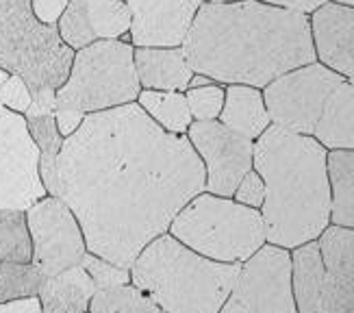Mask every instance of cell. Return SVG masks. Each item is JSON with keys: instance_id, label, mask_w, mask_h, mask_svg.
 I'll list each match as a JSON object with an SVG mask.
<instances>
[{"instance_id": "6da1fadb", "label": "cell", "mask_w": 354, "mask_h": 313, "mask_svg": "<svg viewBox=\"0 0 354 313\" xmlns=\"http://www.w3.org/2000/svg\"><path fill=\"white\" fill-rule=\"evenodd\" d=\"M61 200L85 235L87 253L131 270L205 192V163L187 135L161 129L140 105L87 114L59 152Z\"/></svg>"}, {"instance_id": "3957f363", "label": "cell", "mask_w": 354, "mask_h": 313, "mask_svg": "<svg viewBox=\"0 0 354 313\" xmlns=\"http://www.w3.org/2000/svg\"><path fill=\"white\" fill-rule=\"evenodd\" d=\"M328 150L311 135L268 127L254 144L252 168L266 183L261 207L266 240L281 248L315 242L330 224Z\"/></svg>"}, {"instance_id": "e575fe53", "label": "cell", "mask_w": 354, "mask_h": 313, "mask_svg": "<svg viewBox=\"0 0 354 313\" xmlns=\"http://www.w3.org/2000/svg\"><path fill=\"white\" fill-rule=\"evenodd\" d=\"M70 0H30L35 18L44 24H57L59 18L68 9Z\"/></svg>"}, {"instance_id": "7bdbcfd3", "label": "cell", "mask_w": 354, "mask_h": 313, "mask_svg": "<svg viewBox=\"0 0 354 313\" xmlns=\"http://www.w3.org/2000/svg\"><path fill=\"white\" fill-rule=\"evenodd\" d=\"M317 313H326V311H317Z\"/></svg>"}, {"instance_id": "ba28073f", "label": "cell", "mask_w": 354, "mask_h": 313, "mask_svg": "<svg viewBox=\"0 0 354 313\" xmlns=\"http://www.w3.org/2000/svg\"><path fill=\"white\" fill-rule=\"evenodd\" d=\"M344 78L317 61L279 76L263 89L270 122L285 131L313 137L328 96Z\"/></svg>"}, {"instance_id": "52a82bcc", "label": "cell", "mask_w": 354, "mask_h": 313, "mask_svg": "<svg viewBox=\"0 0 354 313\" xmlns=\"http://www.w3.org/2000/svg\"><path fill=\"white\" fill-rule=\"evenodd\" d=\"M142 91L133 44L98 39L74 53L68 81L57 89V109L96 114L131 105Z\"/></svg>"}, {"instance_id": "5bb4252c", "label": "cell", "mask_w": 354, "mask_h": 313, "mask_svg": "<svg viewBox=\"0 0 354 313\" xmlns=\"http://www.w3.org/2000/svg\"><path fill=\"white\" fill-rule=\"evenodd\" d=\"M311 35L315 55L322 66L342 74L354 76V9L337 3L322 5L313 11Z\"/></svg>"}, {"instance_id": "ab89813d", "label": "cell", "mask_w": 354, "mask_h": 313, "mask_svg": "<svg viewBox=\"0 0 354 313\" xmlns=\"http://www.w3.org/2000/svg\"><path fill=\"white\" fill-rule=\"evenodd\" d=\"M330 3H337V5H346V7H352V9H354V0H330Z\"/></svg>"}, {"instance_id": "f1b7e54d", "label": "cell", "mask_w": 354, "mask_h": 313, "mask_svg": "<svg viewBox=\"0 0 354 313\" xmlns=\"http://www.w3.org/2000/svg\"><path fill=\"white\" fill-rule=\"evenodd\" d=\"M81 265L87 270V274L91 276L96 285V292L98 289H111V287H118V285H129L131 283V270L127 268H120V265L106 261L98 255H91L87 253L81 261Z\"/></svg>"}, {"instance_id": "d6986e66", "label": "cell", "mask_w": 354, "mask_h": 313, "mask_svg": "<svg viewBox=\"0 0 354 313\" xmlns=\"http://www.w3.org/2000/svg\"><path fill=\"white\" fill-rule=\"evenodd\" d=\"M220 122L248 139H259L270 127L263 93L250 85H228Z\"/></svg>"}, {"instance_id": "1f68e13d", "label": "cell", "mask_w": 354, "mask_h": 313, "mask_svg": "<svg viewBox=\"0 0 354 313\" xmlns=\"http://www.w3.org/2000/svg\"><path fill=\"white\" fill-rule=\"evenodd\" d=\"M30 100H33L30 98V89L20 76L9 74L7 81L0 85V102L7 109H11V111L24 116L30 107Z\"/></svg>"}, {"instance_id": "d590c367", "label": "cell", "mask_w": 354, "mask_h": 313, "mask_svg": "<svg viewBox=\"0 0 354 313\" xmlns=\"http://www.w3.org/2000/svg\"><path fill=\"white\" fill-rule=\"evenodd\" d=\"M55 120H57V129L59 133L66 137L74 135L76 131H79V127L83 124L85 120V114L81 111H72V109H57L55 111Z\"/></svg>"}, {"instance_id": "277c9868", "label": "cell", "mask_w": 354, "mask_h": 313, "mask_svg": "<svg viewBox=\"0 0 354 313\" xmlns=\"http://www.w3.org/2000/svg\"><path fill=\"white\" fill-rule=\"evenodd\" d=\"M241 263L213 261L170 233L152 240L131 268V283L165 313H220Z\"/></svg>"}, {"instance_id": "9c48e42d", "label": "cell", "mask_w": 354, "mask_h": 313, "mask_svg": "<svg viewBox=\"0 0 354 313\" xmlns=\"http://www.w3.org/2000/svg\"><path fill=\"white\" fill-rule=\"evenodd\" d=\"M220 313H298L289 250L270 244L243 261Z\"/></svg>"}, {"instance_id": "b9f144b4", "label": "cell", "mask_w": 354, "mask_h": 313, "mask_svg": "<svg viewBox=\"0 0 354 313\" xmlns=\"http://www.w3.org/2000/svg\"><path fill=\"white\" fill-rule=\"evenodd\" d=\"M7 78H9V72H5L3 68H0V85H3V83L7 81Z\"/></svg>"}, {"instance_id": "83f0119b", "label": "cell", "mask_w": 354, "mask_h": 313, "mask_svg": "<svg viewBox=\"0 0 354 313\" xmlns=\"http://www.w3.org/2000/svg\"><path fill=\"white\" fill-rule=\"evenodd\" d=\"M189 105L192 118L196 122H205V120H218L224 107L226 98V89L220 85H205V87H189L185 93Z\"/></svg>"}, {"instance_id": "484cf974", "label": "cell", "mask_w": 354, "mask_h": 313, "mask_svg": "<svg viewBox=\"0 0 354 313\" xmlns=\"http://www.w3.org/2000/svg\"><path fill=\"white\" fill-rule=\"evenodd\" d=\"M44 274L33 263L0 261V303L37 296Z\"/></svg>"}, {"instance_id": "d4e9b609", "label": "cell", "mask_w": 354, "mask_h": 313, "mask_svg": "<svg viewBox=\"0 0 354 313\" xmlns=\"http://www.w3.org/2000/svg\"><path fill=\"white\" fill-rule=\"evenodd\" d=\"M96 39H120L131 33V11L124 0H85Z\"/></svg>"}, {"instance_id": "8d00e7d4", "label": "cell", "mask_w": 354, "mask_h": 313, "mask_svg": "<svg viewBox=\"0 0 354 313\" xmlns=\"http://www.w3.org/2000/svg\"><path fill=\"white\" fill-rule=\"evenodd\" d=\"M259 3H266V5H272V7H281V9H289V11L309 15V13L317 11L322 5L330 3V0H259Z\"/></svg>"}, {"instance_id": "9a60e30c", "label": "cell", "mask_w": 354, "mask_h": 313, "mask_svg": "<svg viewBox=\"0 0 354 313\" xmlns=\"http://www.w3.org/2000/svg\"><path fill=\"white\" fill-rule=\"evenodd\" d=\"M135 70L142 87L159 91L189 89L194 76L183 46L178 48H135Z\"/></svg>"}, {"instance_id": "cb8c5ba5", "label": "cell", "mask_w": 354, "mask_h": 313, "mask_svg": "<svg viewBox=\"0 0 354 313\" xmlns=\"http://www.w3.org/2000/svg\"><path fill=\"white\" fill-rule=\"evenodd\" d=\"M33 244L26 222V211L0 209V261L30 263Z\"/></svg>"}, {"instance_id": "8992f818", "label": "cell", "mask_w": 354, "mask_h": 313, "mask_svg": "<svg viewBox=\"0 0 354 313\" xmlns=\"http://www.w3.org/2000/svg\"><path fill=\"white\" fill-rule=\"evenodd\" d=\"M74 51L57 24L35 18L30 0H0V68L20 76L30 91H57L68 81Z\"/></svg>"}, {"instance_id": "f6af8a7d", "label": "cell", "mask_w": 354, "mask_h": 313, "mask_svg": "<svg viewBox=\"0 0 354 313\" xmlns=\"http://www.w3.org/2000/svg\"><path fill=\"white\" fill-rule=\"evenodd\" d=\"M87 313H89V311H87Z\"/></svg>"}, {"instance_id": "ee69618b", "label": "cell", "mask_w": 354, "mask_h": 313, "mask_svg": "<svg viewBox=\"0 0 354 313\" xmlns=\"http://www.w3.org/2000/svg\"><path fill=\"white\" fill-rule=\"evenodd\" d=\"M348 313H354V309H352V311H348Z\"/></svg>"}, {"instance_id": "5b68a950", "label": "cell", "mask_w": 354, "mask_h": 313, "mask_svg": "<svg viewBox=\"0 0 354 313\" xmlns=\"http://www.w3.org/2000/svg\"><path fill=\"white\" fill-rule=\"evenodd\" d=\"M170 235L198 255L222 263L248 261L268 242L259 209L209 192L198 194L180 209Z\"/></svg>"}, {"instance_id": "4dcf8cb0", "label": "cell", "mask_w": 354, "mask_h": 313, "mask_svg": "<svg viewBox=\"0 0 354 313\" xmlns=\"http://www.w3.org/2000/svg\"><path fill=\"white\" fill-rule=\"evenodd\" d=\"M354 309V289L330 270L326 272L324 287H322L319 311L326 313H348Z\"/></svg>"}, {"instance_id": "d6a6232c", "label": "cell", "mask_w": 354, "mask_h": 313, "mask_svg": "<svg viewBox=\"0 0 354 313\" xmlns=\"http://www.w3.org/2000/svg\"><path fill=\"white\" fill-rule=\"evenodd\" d=\"M235 200L239 205L252 207V209H261L266 200V183L261 179L254 170H250L248 175L241 179V183L235 190Z\"/></svg>"}, {"instance_id": "30bf717a", "label": "cell", "mask_w": 354, "mask_h": 313, "mask_svg": "<svg viewBox=\"0 0 354 313\" xmlns=\"http://www.w3.org/2000/svg\"><path fill=\"white\" fill-rule=\"evenodd\" d=\"M48 196L39 177V148L26 118L0 102V209L26 211Z\"/></svg>"}, {"instance_id": "e0dca14e", "label": "cell", "mask_w": 354, "mask_h": 313, "mask_svg": "<svg viewBox=\"0 0 354 313\" xmlns=\"http://www.w3.org/2000/svg\"><path fill=\"white\" fill-rule=\"evenodd\" d=\"M96 285L83 265L44 278L39 287L41 313H87Z\"/></svg>"}, {"instance_id": "4316f807", "label": "cell", "mask_w": 354, "mask_h": 313, "mask_svg": "<svg viewBox=\"0 0 354 313\" xmlns=\"http://www.w3.org/2000/svg\"><path fill=\"white\" fill-rule=\"evenodd\" d=\"M57 28H59L61 39H64L74 53L81 48H87L89 44L98 42L94 30H91L89 18H87L85 0H70L68 9L64 11V15H61L57 22Z\"/></svg>"}, {"instance_id": "ac0fdd59", "label": "cell", "mask_w": 354, "mask_h": 313, "mask_svg": "<svg viewBox=\"0 0 354 313\" xmlns=\"http://www.w3.org/2000/svg\"><path fill=\"white\" fill-rule=\"evenodd\" d=\"M326 263L319 242H306L291 253V289L298 313H317L322 287L326 278Z\"/></svg>"}, {"instance_id": "4fadbf2b", "label": "cell", "mask_w": 354, "mask_h": 313, "mask_svg": "<svg viewBox=\"0 0 354 313\" xmlns=\"http://www.w3.org/2000/svg\"><path fill=\"white\" fill-rule=\"evenodd\" d=\"M131 44L137 48H178L203 0H127Z\"/></svg>"}, {"instance_id": "74e56055", "label": "cell", "mask_w": 354, "mask_h": 313, "mask_svg": "<svg viewBox=\"0 0 354 313\" xmlns=\"http://www.w3.org/2000/svg\"><path fill=\"white\" fill-rule=\"evenodd\" d=\"M0 313H41L39 296H28V298L0 303Z\"/></svg>"}, {"instance_id": "836d02e7", "label": "cell", "mask_w": 354, "mask_h": 313, "mask_svg": "<svg viewBox=\"0 0 354 313\" xmlns=\"http://www.w3.org/2000/svg\"><path fill=\"white\" fill-rule=\"evenodd\" d=\"M39 177L48 196L61 198V179H59V154L39 152Z\"/></svg>"}, {"instance_id": "7402d4cb", "label": "cell", "mask_w": 354, "mask_h": 313, "mask_svg": "<svg viewBox=\"0 0 354 313\" xmlns=\"http://www.w3.org/2000/svg\"><path fill=\"white\" fill-rule=\"evenodd\" d=\"M319 248L326 270L346 280L354 289V229L328 226L319 235Z\"/></svg>"}, {"instance_id": "60d3db41", "label": "cell", "mask_w": 354, "mask_h": 313, "mask_svg": "<svg viewBox=\"0 0 354 313\" xmlns=\"http://www.w3.org/2000/svg\"><path fill=\"white\" fill-rule=\"evenodd\" d=\"M207 3H213V5H224V3H239V0H207Z\"/></svg>"}, {"instance_id": "f546056e", "label": "cell", "mask_w": 354, "mask_h": 313, "mask_svg": "<svg viewBox=\"0 0 354 313\" xmlns=\"http://www.w3.org/2000/svg\"><path fill=\"white\" fill-rule=\"evenodd\" d=\"M28 133L33 137V142L37 144L41 154H59L64 148V135L57 129L55 114L46 116H24Z\"/></svg>"}, {"instance_id": "8fae6325", "label": "cell", "mask_w": 354, "mask_h": 313, "mask_svg": "<svg viewBox=\"0 0 354 313\" xmlns=\"http://www.w3.org/2000/svg\"><path fill=\"white\" fill-rule=\"evenodd\" d=\"M26 222L33 244L30 263L44 274V278L81 265L87 255L85 235L64 200L44 196L26 209Z\"/></svg>"}, {"instance_id": "7c38bea8", "label": "cell", "mask_w": 354, "mask_h": 313, "mask_svg": "<svg viewBox=\"0 0 354 313\" xmlns=\"http://www.w3.org/2000/svg\"><path fill=\"white\" fill-rule=\"evenodd\" d=\"M187 137L205 163V192L233 198L241 179L252 170L254 142L215 120L192 122Z\"/></svg>"}, {"instance_id": "f35d334b", "label": "cell", "mask_w": 354, "mask_h": 313, "mask_svg": "<svg viewBox=\"0 0 354 313\" xmlns=\"http://www.w3.org/2000/svg\"><path fill=\"white\" fill-rule=\"evenodd\" d=\"M205 85H211V78L209 76H203V74H194L192 76L189 87H205Z\"/></svg>"}, {"instance_id": "2e32d148", "label": "cell", "mask_w": 354, "mask_h": 313, "mask_svg": "<svg viewBox=\"0 0 354 313\" xmlns=\"http://www.w3.org/2000/svg\"><path fill=\"white\" fill-rule=\"evenodd\" d=\"M313 137L328 150H354V76L328 96Z\"/></svg>"}, {"instance_id": "ffe728a7", "label": "cell", "mask_w": 354, "mask_h": 313, "mask_svg": "<svg viewBox=\"0 0 354 313\" xmlns=\"http://www.w3.org/2000/svg\"><path fill=\"white\" fill-rule=\"evenodd\" d=\"M333 226L354 229V150H330L326 156Z\"/></svg>"}, {"instance_id": "603a6c76", "label": "cell", "mask_w": 354, "mask_h": 313, "mask_svg": "<svg viewBox=\"0 0 354 313\" xmlns=\"http://www.w3.org/2000/svg\"><path fill=\"white\" fill-rule=\"evenodd\" d=\"M89 313H165L146 292L129 285L98 289L89 303Z\"/></svg>"}, {"instance_id": "44dd1931", "label": "cell", "mask_w": 354, "mask_h": 313, "mask_svg": "<svg viewBox=\"0 0 354 313\" xmlns=\"http://www.w3.org/2000/svg\"><path fill=\"white\" fill-rule=\"evenodd\" d=\"M137 105L155 120L161 129L174 135H185L192 127V111L187 98L183 91H159V89H144L137 96Z\"/></svg>"}, {"instance_id": "7a4b0ae2", "label": "cell", "mask_w": 354, "mask_h": 313, "mask_svg": "<svg viewBox=\"0 0 354 313\" xmlns=\"http://www.w3.org/2000/svg\"><path fill=\"white\" fill-rule=\"evenodd\" d=\"M183 53L194 74L257 89L317 59L311 20L259 0L203 3Z\"/></svg>"}]
</instances>
